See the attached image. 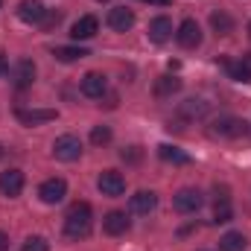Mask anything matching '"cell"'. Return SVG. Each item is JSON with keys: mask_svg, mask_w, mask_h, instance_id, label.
<instances>
[{"mask_svg": "<svg viewBox=\"0 0 251 251\" xmlns=\"http://www.w3.org/2000/svg\"><path fill=\"white\" fill-rule=\"evenodd\" d=\"M94 228V213H91V204L88 201H76L67 207V216H64V234L70 240H85Z\"/></svg>", "mask_w": 251, "mask_h": 251, "instance_id": "cell-1", "label": "cell"}, {"mask_svg": "<svg viewBox=\"0 0 251 251\" xmlns=\"http://www.w3.org/2000/svg\"><path fill=\"white\" fill-rule=\"evenodd\" d=\"M53 155H56L59 161H64V164L79 161V155H82V140H79L76 134H62V137H56Z\"/></svg>", "mask_w": 251, "mask_h": 251, "instance_id": "cell-2", "label": "cell"}, {"mask_svg": "<svg viewBox=\"0 0 251 251\" xmlns=\"http://www.w3.org/2000/svg\"><path fill=\"white\" fill-rule=\"evenodd\" d=\"M173 204H176L178 213H199L201 204H204V196H201V190H196V187H184L176 193Z\"/></svg>", "mask_w": 251, "mask_h": 251, "instance_id": "cell-3", "label": "cell"}, {"mask_svg": "<svg viewBox=\"0 0 251 251\" xmlns=\"http://www.w3.org/2000/svg\"><path fill=\"white\" fill-rule=\"evenodd\" d=\"M176 41H178L184 50H196V47L201 44V26H199L193 18L181 21V24H178V29H176Z\"/></svg>", "mask_w": 251, "mask_h": 251, "instance_id": "cell-4", "label": "cell"}, {"mask_svg": "<svg viewBox=\"0 0 251 251\" xmlns=\"http://www.w3.org/2000/svg\"><path fill=\"white\" fill-rule=\"evenodd\" d=\"M249 131L246 120H237V117H219L216 123L210 126V134L213 137H243Z\"/></svg>", "mask_w": 251, "mask_h": 251, "instance_id": "cell-5", "label": "cell"}, {"mask_svg": "<svg viewBox=\"0 0 251 251\" xmlns=\"http://www.w3.org/2000/svg\"><path fill=\"white\" fill-rule=\"evenodd\" d=\"M97 187L102 196H123L126 193V178L117 170H102L100 178H97Z\"/></svg>", "mask_w": 251, "mask_h": 251, "instance_id": "cell-6", "label": "cell"}, {"mask_svg": "<svg viewBox=\"0 0 251 251\" xmlns=\"http://www.w3.org/2000/svg\"><path fill=\"white\" fill-rule=\"evenodd\" d=\"M38 196H41L44 204H59V201H64V196H67L64 178H47V181L38 187Z\"/></svg>", "mask_w": 251, "mask_h": 251, "instance_id": "cell-7", "label": "cell"}, {"mask_svg": "<svg viewBox=\"0 0 251 251\" xmlns=\"http://www.w3.org/2000/svg\"><path fill=\"white\" fill-rule=\"evenodd\" d=\"M108 91V82H105V76L102 73H97V70H91V73H85L82 76V94L88 97V100H102V94Z\"/></svg>", "mask_w": 251, "mask_h": 251, "instance_id": "cell-8", "label": "cell"}, {"mask_svg": "<svg viewBox=\"0 0 251 251\" xmlns=\"http://www.w3.org/2000/svg\"><path fill=\"white\" fill-rule=\"evenodd\" d=\"M97 29H100V21H97L94 15H82V18L70 26V38H73V41H88V38L97 35Z\"/></svg>", "mask_w": 251, "mask_h": 251, "instance_id": "cell-9", "label": "cell"}, {"mask_svg": "<svg viewBox=\"0 0 251 251\" xmlns=\"http://www.w3.org/2000/svg\"><path fill=\"white\" fill-rule=\"evenodd\" d=\"M44 15H47V6L41 0H21V6H18V18L24 24H41Z\"/></svg>", "mask_w": 251, "mask_h": 251, "instance_id": "cell-10", "label": "cell"}, {"mask_svg": "<svg viewBox=\"0 0 251 251\" xmlns=\"http://www.w3.org/2000/svg\"><path fill=\"white\" fill-rule=\"evenodd\" d=\"M128 207H131V213H140V216H146V213H152V210L158 207V196H155L152 190H137V193L131 196Z\"/></svg>", "mask_w": 251, "mask_h": 251, "instance_id": "cell-11", "label": "cell"}, {"mask_svg": "<svg viewBox=\"0 0 251 251\" xmlns=\"http://www.w3.org/2000/svg\"><path fill=\"white\" fill-rule=\"evenodd\" d=\"M21 190H24V173H21V170H6V173H0V193H3V196L15 199V196H21Z\"/></svg>", "mask_w": 251, "mask_h": 251, "instance_id": "cell-12", "label": "cell"}, {"mask_svg": "<svg viewBox=\"0 0 251 251\" xmlns=\"http://www.w3.org/2000/svg\"><path fill=\"white\" fill-rule=\"evenodd\" d=\"M108 26H111V29H117V32L131 29V26H134V12H131V9H126V6H114V9L108 12Z\"/></svg>", "mask_w": 251, "mask_h": 251, "instance_id": "cell-13", "label": "cell"}, {"mask_svg": "<svg viewBox=\"0 0 251 251\" xmlns=\"http://www.w3.org/2000/svg\"><path fill=\"white\" fill-rule=\"evenodd\" d=\"M149 38L155 41V44H164V41H170L173 38V21L170 18H152V24H149Z\"/></svg>", "mask_w": 251, "mask_h": 251, "instance_id": "cell-14", "label": "cell"}, {"mask_svg": "<svg viewBox=\"0 0 251 251\" xmlns=\"http://www.w3.org/2000/svg\"><path fill=\"white\" fill-rule=\"evenodd\" d=\"M102 228H105V234H111V237H120L128 231V216H126L123 210H111L105 219H102Z\"/></svg>", "mask_w": 251, "mask_h": 251, "instance_id": "cell-15", "label": "cell"}, {"mask_svg": "<svg viewBox=\"0 0 251 251\" xmlns=\"http://www.w3.org/2000/svg\"><path fill=\"white\" fill-rule=\"evenodd\" d=\"M18 120L24 126H38V123H47V120H56V111L53 108H44V111H24V108H18Z\"/></svg>", "mask_w": 251, "mask_h": 251, "instance_id": "cell-16", "label": "cell"}, {"mask_svg": "<svg viewBox=\"0 0 251 251\" xmlns=\"http://www.w3.org/2000/svg\"><path fill=\"white\" fill-rule=\"evenodd\" d=\"M32 79H35V64L29 62V59H21L18 67H15V85L26 88V85H32Z\"/></svg>", "mask_w": 251, "mask_h": 251, "instance_id": "cell-17", "label": "cell"}, {"mask_svg": "<svg viewBox=\"0 0 251 251\" xmlns=\"http://www.w3.org/2000/svg\"><path fill=\"white\" fill-rule=\"evenodd\" d=\"M210 26L216 29V35H228V32H234V18L228 12H213L210 15Z\"/></svg>", "mask_w": 251, "mask_h": 251, "instance_id": "cell-18", "label": "cell"}, {"mask_svg": "<svg viewBox=\"0 0 251 251\" xmlns=\"http://www.w3.org/2000/svg\"><path fill=\"white\" fill-rule=\"evenodd\" d=\"M176 91H181V79L176 76H161L155 82V97H173Z\"/></svg>", "mask_w": 251, "mask_h": 251, "instance_id": "cell-19", "label": "cell"}, {"mask_svg": "<svg viewBox=\"0 0 251 251\" xmlns=\"http://www.w3.org/2000/svg\"><path fill=\"white\" fill-rule=\"evenodd\" d=\"M246 246H249V243H246V237H243L240 231H228V234L219 240V249L222 251H246Z\"/></svg>", "mask_w": 251, "mask_h": 251, "instance_id": "cell-20", "label": "cell"}, {"mask_svg": "<svg viewBox=\"0 0 251 251\" xmlns=\"http://www.w3.org/2000/svg\"><path fill=\"white\" fill-rule=\"evenodd\" d=\"M158 155H161L167 164H190V155H187V152H181V149H176V146H170V143L158 146Z\"/></svg>", "mask_w": 251, "mask_h": 251, "instance_id": "cell-21", "label": "cell"}, {"mask_svg": "<svg viewBox=\"0 0 251 251\" xmlns=\"http://www.w3.org/2000/svg\"><path fill=\"white\" fill-rule=\"evenodd\" d=\"M228 73H231L237 82H251V53L249 56H243V62L228 64Z\"/></svg>", "mask_w": 251, "mask_h": 251, "instance_id": "cell-22", "label": "cell"}, {"mask_svg": "<svg viewBox=\"0 0 251 251\" xmlns=\"http://www.w3.org/2000/svg\"><path fill=\"white\" fill-rule=\"evenodd\" d=\"M53 56H56L59 62L67 64V62H79V59H85V56H91V53H88L85 47H56Z\"/></svg>", "mask_w": 251, "mask_h": 251, "instance_id": "cell-23", "label": "cell"}, {"mask_svg": "<svg viewBox=\"0 0 251 251\" xmlns=\"http://www.w3.org/2000/svg\"><path fill=\"white\" fill-rule=\"evenodd\" d=\"M207 111V102L204 100H187L184 105H181V114L184 117H201Z\"/></svg>", "mask_w": 251, "mask_h": 251, "instance_id": "cell-24", "label": "cell"}, {"mask_svg": "<svg viewBox=\"0 0 251 251\" xmlns=\"http://www.w3.org/2000/svg\"><path fill=\"white\" fill-rule=\"evenodd\" d=\"M231 201H216V210H213V222L216 225H225V222H231Z\"/></svg>", "mask_w": 251, "mask_h": 251, "instance_id": "cell-25", "label": "cell"}, {"mask_svg": "<svg viewBox=\"0 0 251 251\" xmlns=\"http://www.w3.org/2000/svg\"><path fill=\"white\" fill-rule=\"evenodd\" d=\"M111 140V128L108 126H94V131H91V143L94 146H105Z\"/></svg>", "mask_w": 251, "mask_h": 251, "instance_id": "cell-26", "label": "cell"}, {"mask_svg": "<svg viewBox=\"0 0 251 251\" xmlns=\"http://www.w3.org/2000/svg\"><path fill=\"white\" fill-rule=\"evenodd\" d=\"M21 251H50V243L44 237H26Z\"/></svg>", "mask_w": 251, "mask_h": 251, "instance_id": "cell-27", "label": "cell"}, {"mask_svg": "<svg viewBox=\"0 0 251 251\" xmlns=\"http://www.w3.org/2000/svg\"><path fill=\"white\" fill-rule=\"evenodd\" d=\"M59 21H62V12H56V9H47V15H44L41 26H44V29H50V26H56Z\"/></svg>", "mask_w": 251, "mask_h": 251, "instance_id": "cell-28", "label": "cell"}, {"mask_svg": "<svg viewBox=\"0 0 251 251\" xmlns=\"http://www.w3.org/2000/svg\"><path fill=\"white\" fill-rule=\"evenodd\" d=\"M120 155H123V161H137V158H140V149H137V146H131V149H123Z\"/></svg>", "mask_w": 251, "mask_h": 251, "instance_id": "cell-29", "label": "cell"}, {"mask_svg": "<svg viewBox=\"0 0 251 251\" xmlns=\"http://www.w3.org/2000/svg\"><path fill=\"white\" fill-rule=\"evenodd\" d=\"M6 249H9V237L0 231V251H6Z\"/></svg>", "mask_w": 251, "mask_h": 251, "instance_id": "cell-30", "label": "cell"}, {"mask_svg": "<svg viewBox=\"0 0 251 251\" xmlns=\"http://www.w3.org/2000/svg\"><path fill=\"white\" fill-rule=\"evenodd\" d=\"M6 70H9V62H6V56H0V76H6Z\"/></svg>", "mask_w": 251, "mask_h": 251, "instance_id": "cell-31", "label": "cell"}, {"mask_svg": "<svg viewBox=\"0 0 251 251\" xmlns=\"http://www.w3.org/2000/svg\"><path fill=\"white\" fill-rule=\"evenodd\" d=\"M146 3H158V6H167L170 0H146Z\"/></svg>", "mask_w": 251, "mask_h": 251, "instance_id": "cell-32", "label": "cell"}, {"mask_svg": "<svg viewBox=\"0 0 251 251\" xmlns=\"http://www.w3.org/2000/svg\"><path fill=\"white\" fill-rule=\"evenodd\" d=\"M249 35H251V24H249Z\"/></svg>", "mask_w": 251, "mask_h": 251, "instance_id": "cell-33", "label": "cell"}, {"mask_svg": "<svg viewBox=\"0 0 251 251\" xmlns=\"http://www.w3.org/2000/svg\"><path fill=\"white\" fill-rule=\"evenodd\" d=\"M0 155H3V146H0Z\"/></svg>", "mask_w": 251, "mask_h": 251, "instance_id": "cell-34", "label": "cell"}, {"mask_svg": "<svg viewBox=\"0 0 251 251\" xmlns=\"http://www.w3.org/2000/svg\"><path fill=\"white\" fill-rule=\"evenodd\" d=\"M0 6H3V0H0Z\"/></svg>", "mask_w": 251, "mask_h": 251, "instance_id": "cell-35", "label": "cell"}, {"mask_svg": "<svg viewBox=\"0 0 251 251\" xmlns=\"http://www.w3.org/2000/svg\"><path fill=\"white\" fill-rule=\"evenodd\" d=\"M100 3H102V0H100Z\"/></svg>", "mask_w": 251, "mask_h": 251, "instance_id": "cell-36", "label": "cell"}]
</instances>
